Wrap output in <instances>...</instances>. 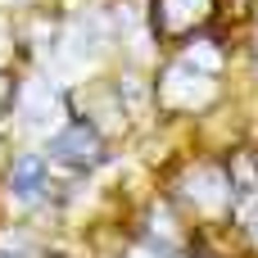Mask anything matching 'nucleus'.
Wrapping results in <instances>:
<instances>
[{
  "label": "nucleus",
  "mask_w": 258,
  "mask_h": 258,
  "mask_svg": "<svg viewBox=\"0 0 258 258\" xmlns=\"http://www.w3.org/2000/svg\"><path fill=\"white\" fill-rule=\"evenodd\" d=\"M9 186H14V195H18V200H36V195H41V186H45V163H41L36 154L18 159V163H14Z\"/></svg>",
  "instance_id": "2"
},
{
  "label": "nucleus",
  "mask_w": 258,
  "mask_h": 258,
  "mask_svg": "<svg viewBox=\"0 0 258 258\" xmlns=\"http://www.w3.org/2000/svg\"><path fill=\"white\" fill-rule=\"evenodd\" d=\"M50 154H54V159H63L68 168H95L104 150H100L95 132H91L86 122H77V127H68V132H59V136L50 141Z\"/></svg>",
  "instance_id": "1"
}]
</instances>
